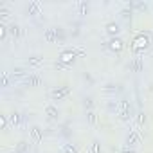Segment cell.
I'll return each mask as SVG.
<instances>
[{"label": "cell", "instance_id": "6da1fadb", "mask_svg": "<svg viewBox=\"0 0 153 153\" xmlns=\"http://www.w3.org/2000/svg\"><path fill=\"white\" fill-rule=\"evenodd\" d=\"M117 115L123 123H128L131 117H133V110H131V105L126 97H121L119 103H117Z\"/></svg>", "mask_w": 153, "mask_h": 153}, {"label": "cell", "instance_id": "7a4b0ae2", "mask_svg": "<svg viewBox=\"0 0 153 153\" xmlns=\"http://www.w3.org/2000/svg\"><path fill=\"white\" fill-rule=\"evenodd\" d=\"M29 135H31V140L33 144H40L43 140V130L38 126V124H33L31 130H29Z\"/></svg>", "mask_w": 153, "mask_h": 153}, {"label": "cell", "instance_id": "3957f363", "mask_svg": "<svg viewBox=\"0 0 153 153\" xmlns=\"http://www.w3.org/2000/svg\"><path fill=\"white\" fill-rule=\"evenodd\" d=\"M110 51H114V52H121L123 49H124V42L119 38V36H115V38H110L106 43H105Z\"/></svg>", "mask_w": 153, "mask_h": 153}, {"label": "cell", "instance_id": "277c9868", "mask_svg": "<svg viewBox=\"0 0 153 153\" xmlns=\"http://www.w3.org/2000/svg\"><path fill=\"white\" fill-rule=\"evenodd\" d=\"M43 63H45V58H43V56H38V54L29 56V58L25 59V65H27L29 68H40Z\"/></svg>", "mask_w": 153, "mask_h": 153}, {"label": "cell", "instance_id": "5b68a950", "mask_svg": "<svg viewBox=\"0 0 153 153\" xmlns=\"http://www.w3.org/2000/svg\"><path fill=\"white\" fill-rule=\"evenodd\" d=\"M70 94V88L68 87H58V88H54L52 92H51V97H52V101H61L63 97H67Z\"/></svg>", "mask_w": 153, "mask_h": 153}, {"label": "cell", "instance_id": "8992f818", "mask_svg": "<svg viewBox=\"0 0 153 153\" xmlns=\"http://www.w3.org/2000/svg\"><path fill=\"white\" fill-rule=\"evenodd\" d=\"M139 142H140V133H139V130H130L128 135H126V146H128V148H133V146H137Z\"/></svg>", "mask_w": 153, "mask_h": 153}, {"label": "cell", "instance_id": "52a82bcc", "mask_svg": "<svg viewBox=\"0 0 153 153\" xmlns=\"http://www.w3.org/2000/svg\"><path fill=\"white\" fill-rule=\"evenodd\" d=\"M22 85H24V87H31V88L40 87V85H42V78H40L38 74H29L27 78L22 81Z\"/></svg>", "mask_w": 153, "mask_h": 153}, {"label": "cell", "instance_id": "ba28073f", "mask_svg": "<svg viewBox=\"0 0 153 153\" xmlns=\"http://www.w3.org/2000/svg\"><path fill=\"white\" fill-rule=\"evenodd\" d=\"M146 47H149V38L144 36V34H139L133 42V51H142Z\"/></svg>", "mask_w": 153, "mask_h": 153}, {"label": "cell", "instance_id": "9c48e42d", "mask_svg": "<svg viewBox=\"0 0 153 153\" xmlns=\"http://www.w3.org/2000/svg\"><path fill=\"white\" fill-rule=\"evenodd\" d=\"M117 92H121V87L115 85V83H106V85L103 87V94H105L106 97H110V99H114Z\"/></svg>", "mask_w": 153, "mask_h": 153}, {"label": "cell", "instance_id": "30bf717a", "mask_svg": "<svg viewBox=\"0 0 153 153\" xmlns=\"http://www.w3.org/2000/svg\"><path fill=\"white\" fill-rule=\"evenodd\" d=\"M58 59L68 67L70 63H74V59H76V54H74V51H72V49H70V51H63V52L59 54V58H58Z\"/></svg>", "mask_w": 153, "mask_h": 153}, {"label": "cell", "instance_id": "8fae6325", "mask_svg": "<svg viewBox=\"0 0 153 153\" xmlns=\"http://www.w3.org/2000/svg\"><path fill=\"white\" fill-rule=\"evenodd\" d=\"M29 76V72H25V68L24 67H15V70L11 72V78H13V81H16V79H25Z\"/></svg>", "mask_w": 153, "mask_h": 153}, {"label": "cell", "instance_id": "7c38bea8", "mask_svg": "<svg viewBox=\"0 0 153 153\" xmlns=\"http://www.w3.org/2000/svg\"><path fill=\"white\" fill-rule=\"evenodd\" d=\"M106 33H108L112 38H115V36L121 33V25H119L117 22H108V24H106Z\"/></svg>", "mask_w": 153, "mask_h": 153}, {"label": "cell", "instance_id": "4fadbf2b", "mask_svg": "<svg viewBox=\"0 0 153 153\" xmlns=\"http://www.w3.org/2000/svg\"><path fill=\"white\" fill-rule=\"evenodd\" d=\"M7 117H9V124H11V126H18V124H22L24 119H25L20 112H13V114H9Z\"/></svg>", "mask_w": 153, "mask_h": 153}, {"label": "cell", "instance_id": "5bb4252c", "mask_svg": "<svg viewBox=\"0 0 153 153\" xmlns=\"http://www.w3.org/2000/svg\"><path fill=\"white\" fill-rule=\"evenodd\" d=\"M142 67H144V61H142V58H140V56H135V58L130 61V68H131L133 72H140V70H142Z\"/></svg>", "mask_w": 153, "mask_h": 153}, {"label": "cell", "instance_id": "9a60e30c", "mask_svg": "<svg viewBox=\"0 0 153 153\" xmlns=\"http://www.w3.org/2000/svg\"><path fill=\"white\" fill-rule=\"evenodd\" d=\"M45 115H47L51 121H58V117H59V112H58V108H56V106H52V105H47V106H45Z\"/></svg>", "mask_w": 153, "mask_h": 153}, {"label": "cell", "instance_id": "2e32d148", "mask_svg": "<svg viewBox=\"0 0 153 153\" xmlns=\"http://www.w3.org/2000/svg\"><path fill=\"white\" fill-rule=\"evenodd\" d=\"M40 11H42V4H40V2H31L29 7H27L29 16H36V15H40Z\"/></svg>", "mask_w": 153, "mask_h": 153}, {"label": "cell", "instance_id": "e0dca14e", "mask_svg": "<svg viewBox=\"0 0 153 153\" xmlns=\"http://www.w3.org/2000/svg\"><path fill=\"white\" fill-rule=\"evenodd\" d=\"M7 27H9V34H11L13 38H20V34H22V27H20V25H18L16 22L9 24Z\"/></svg>", "mask_w": 153, "mask_h": 153}, {"label": "cell", "instance_id": "ac0fdd59", "mask_svg": "<svg viewBox=\"0 0 153 153\" xmlns=\"http://www.w3.org/2000/svg\"><path fill=\"white\" fill-rule=\"evenodd\" d=\"M88 11H90V4H88V2H79V4H78V15H79L81 18L87 16Z\"/></svg>", "mask_w": 153, "mask_h": 153}, {"label": "cell", "instance_id": "d6986e66", "mask_svg": "<svg viewBox=\"0 0 153 153\" xmlns=\"http://www.w3.org/2000/svg\"><path fill=\"white\" fill-rule=\"evenodd\" d=\"M61 153H79V149H78V146H76V144L65 142V144L61 146Z\"/></svg>", "mask_w": 153, "mask_h": 153}, {"label": "cell", "instance_id": "ffe728a7", "mask_svg": "<svg viewBox=\"0 0 153 153\" xmlns=\"http://www.w3.org/2000/svg\"><path fill=\"white\" fill-rule=\"evenodd\" d=\"M54 31H56V42L63 43V42L67 40V33H65V29H63V27H54Z\"/></svg>", "mask_w": 153, "mask_h": 153}, {"label": "cell", "instance_id": "44dd1931", "mask_svg": "<svg viewBox=\"0 0 153 153\" xmlns=\"http://www.w3.org/2000/svg\"><path fill=\"white\" fill-rule=\"evenodd\" d=\"M29 151V142L27 140H20L15 148V153H27Z\"/></svg>", "mask_w": 153, "mask_h": 153}, {"label": "cell", "instance_id": "7402d4cb", "mask_svg": "<svg viewBox=\"0 0 153 153\" xmlns=\"http://www.w3.org/2000/svg\"><path fill=\"white\" fill-rule=\"evenodd\" d=\"M43 36H45V40H47L49 43H54V42H56V31H54V27H52V29H47Z\"/></svg>", "mask_w": 153, "mask_h": 153}, {"label": "cell", "instance_id": "603a6c76", "mask_svg": "<svg viewBox=\"0 0 153 153\" xmlns=\"http://www.w3.org/2000/svg\"><path fill=\"white\" fill-rule=\"evenodd\" d=\"M87 121H88V124H92V126L97 123V115H96L94 110H87Z\"/></svg>", "mask_w": 153, "mask_h": 153}, {"label": "cell", "instance_id": "cb8c5ba5", "mask_svg": "<svg viewBox=\"0 0 153 153\" xmlns=\"http://www.w3.org/2000/svg\"><path fill=\"white\" fill-rule=\"evenodd\" d=\"M87 153H101V144H99L97 140H94V142H92V144L88 146Z\"/></svg>", "mask_w": 153, "mask_h": 153}, {"label": "cell", "instance_id": "d4e9b609", "mask_svg": "<svg viewBox=\"0 0 153 153\" xmlns=\"http://www.w3.org/2000/svg\"><path fill=\"white\" fill-rule=\"evenodd\" d=\"M117 103H119V101H114V99H110V101L106 103V108H108V112H112V114H117Z\"/></svg>", "mask_w": 153, "mask_h": 153}, {"label": "cell", "instance_id": "484cf974", "mask_svg": "<svg viewBox=\"0 0 153 153\" xmlns=\"http://www.w3.org/2000/svg\"><path fill=\"white\" fill-rule=\"evenodd\" d=\"M144 123H146V114L140 110L139 114H137V128H140V126H144Z\"/></svg>", "mask_w": 153, "mask_h": 153}, {"label": "cell", "instance_id": "4316f807", "mask_svg": "<svg viewBox=\"0 0 153 153\" xmlns=\"http://www.w3.org/2000/svg\"><path fill=\"white\" fill-rule=\"evenodd\" d=\"M121 16H123V18H126V20H128V18H131V4H130V6H126V7L121 11Z\"/></svg>", "mask_w": 153, "mask_h": 153}, {"label": "cell", "instance_id": "83f0119b", "mask_svg": "<svg viewBox=\"0 0 153 153\" xmlns=\"http://www.w3.org/2000/svg\"><path fill=\"white\" fill-rule=\"evenodd\" d=\"M7 33H9V27H7V25H4V24H0V40H6Z\"/></svg>", "mask_w": 153, "mask_h": 153}, {"label": "cell", "instance_id": "f1b7e54d", "mask_svg": "<svg viewBox=\"0 0 153 153\" xmlns=\"http://www.w3.org/2000/svg\"><path fill=\"white\" fill-rule=\"evenodd\" d=\"M9 76H11L9 72H4V74H2V87H4V88L9 87V81H11V79H9Z\"/></svg>", "mask_w": 153, "mask_h": 153}, {"label": "cell", "instance_id": "f546056e", "mask_svg": "<svg viewBox=\"0 0 153 153\" xmlns=\"http://www.w3.org/2000/svg\"><path fill=\"white\" fill-rule=\"evenodd\" d=\"M7 123H9V117L7 115H0V128L6 130L7 128Z\"/></svg>", "mask_w": 153, "mask_h": 153}, {"label": "cell", "instance_id": "4dcf8cb0", "mask_svg": "<svg viewBox=\"0 0 153 153\" xmlns=\"http://www.w3.org/2000/svg\"><path fill=\"white\" fill-rule=\"evenodd\" d=\"M11 15V11L6 7V6H2V7H0V18H7Z\"/></svg>", "mask_w": 153, "mask_h": 153}, {"label": "cell", "instance_id": "1f68e13d", "mask_svg": "<svg viewBox=\"0 0 153 153\" xmlns=\"http://www.w3.org/2000/svg\"><path fill=\"white\" fill-rule=\"evenodd\" d=\"M54 68H56V70H67L68 67H67L65 63H61V61L58 59V61H54Z\"/></svg>", "mask_w": 153, "mask_h": 153}, {"label": "cell", "instance_id": "d6a6232c", "mask_svg": "<svg viewBox=\"0 0 153 153\" xmlns=\"http://www.w3.org/2000/svg\"><path fill=\"white\" fill-rule=\"evenodd\" d=\"M85 106H87V110H92V106H94V99H92V97H85Z\"/></svg>", "mask_w": 153, "mask_h": 153}, {"label": "cell", "instance_id": "836d02e7", "mask_svg": "<svg viewBox=\"0 0 153 153\" xmlns=\"http://www.w3.org/2000/svg\"><path fill=\"white\" fill-rule=\"evenodd\" d=\"M135 7H137L139 11H146V9H148V4H146V2H137Z\"/></svg>", "mask_w": 153, "mask_h": 153}, {"label": "cell", "instance_id": "e575fe53", "mask_svg": "<svg viewBox=\"0 0 153 153\" xmlns=\"http://www.w3.org/2000/svg\"><path fill=\"white\" fill-rule=\"evenodd\" d=\"M72 51H74L76 56H85V51H83V49H72Z\"/></svg>", "mask_w": 153, "mask_h": 153}, {"label": "cell", "instance_id": "d590c367", "mask_svg": "<svg viewBox=\"0 0 153 153\" xmlns=\"http://www.w3.org/2000/svg\"><path fill=\"white\" fill-rule=\"evenodd\" d=\"M121 153H135V151H133L131 148H128V146H126V148H123V149H121Z\"/></svg>", "mask_w": 153, "mask_h": 153}, {"label": "cell", "instance_id": "8d00e7d4", "mask_svg": "<svg viewBox=\"0 0 153 153\" xmlns=\"http://www.w3.org/2000/svg\"><path fill=\"white\" fill-rule=\"evenodd\" d=\"M13 153H15V151H13Z\"/></svg>", "mask_w": 153, "mask_h": 153}]
</instances>
